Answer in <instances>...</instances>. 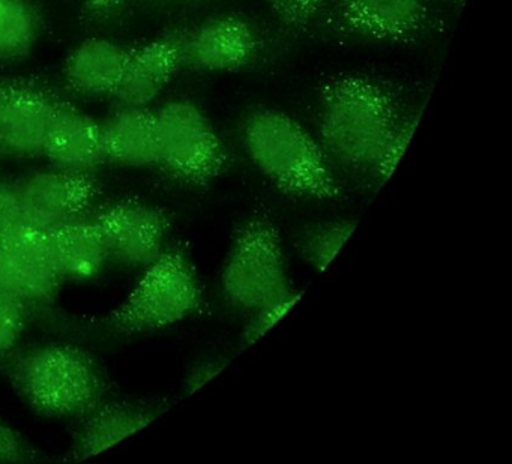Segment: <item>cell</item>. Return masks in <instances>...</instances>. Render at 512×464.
I'll list each match as a JSON object with an SVG mask.
<instances>
[{
	"instance_id": "cell-1",
	"label": "cell",
	"mask_w": 512,
	"mask_h": 464,
	"mask_svg": "<svg viewBox=\"0 0 512 464\" xmlns=\"http://www.w3.org/2000/svg\"><path fill=\"white\" fill-rule=\"evenodd\" d=\"M403 118L397 89L379 77L337 74L317 89L320 145L350 172L373 175Z\"/></svg>"
},
{
	"instance_id": "cell-2",
	"label": "cell",
	"mask_w": 512,
	"mask_h": 464,
	"mask_svg": "<svg viewBox=\"0 0 512 464\" xmlns=\"http://www.w3.org/2000/svg\"><path fill=\"white\" fill-rule=\"evenodd\" d=\"M244 145L254 167L286 196L331 202L343 194L325 149L280 110H254L244 124Z\"/></svg>"
},
{
	"instance_id": "cell-3",
	"label": "cell",
	"mask_w": 512,
	"mask_h": 464,
	"mask_svg": "<svg viewBox=\"0 0 512 464\" xmlns=\"http://www.w3.org/2000/svg\"><path fill=\"white\" fill-rule=\"evenodd\" d=\"M14 382L29 406L50 418H85L103 400L104 379L95 359L73 344H49L26 353Z\"/></svg>"
},
{
	"instance_id": "cell-4",
	"label": "cell",
	"mask_w": 512,
	"mask_h": 464,
	"mask_svg": "<svg viewBox=\"0 0 512 464\" xmlns=\"http://www.w3.org/2000/svg\"><path fill=\"white\" fill-rule=\"evenodd\" d=\"M203 290L196 266L184 245L166 248L115 311L100 320V325L121 332L157 331L169 328L199 313Z\"/></svg>"
},
{
	"instance_id": "cell-5",
	"label": "cell",
	"mask_w": 512,
	"mask_h": 464,
	"mask_svg": "<svg viewBox=\"0 0 512 464\" xmlns=\"http://www.w3.org/2000/svg\"><path fill=\"white\" fill-rule=\"evenodd\" d=\"M221 289L230 305L248 313L295 290L280 232L269 218H250L238 230L224 263Z\"/></svg>"
},
{
	"instance_id": "cell-6",
	"label": "cell",
	"mask_w": 512,
	"mask_h": 464,
	"mask_svg": "<svg viewBox=\"0 0 512 464\" xmlns=\"http://www.w3.org/2000/svg\"><path fill=\"white\" fill-rule=\"evenodd\" d=\"M154 113L158 167L190 187H208L229 166L223 140L197 104L173 100Z\"/></svg>"
},
{
	"instance_id": "cell-7",
	"label": "cell",
	"mask_w": 512,
	"mask_h": 464,
	"mask_svg": "<svg viewBox=\"0 0 512 464\" xmlns=\"http://www.w3.org/2000/svg\"><path fill=\"white\" fill-rule=\"evenodd\" d=\"M431 26L428 0H337L323 28L338 37L407 44L427 34Z\"/></svg>"
},
{
	"instance_id": "cell-8",
	"label": "cell",
	"mask_w": 512,
	"mask_h": 464,
	"mask_svg": "<svg viewBox=\"0 0 512 464\" xmlns=\"http://www.w3.org/2000/svg\"><path fill=\"white\" fill-rule=\"evenodd\" d=\"M64 280L52 230L25 226L0 242V289L25 304L52 301Z\"/></svg>"
},
{
	"instance_id": "cell-9",
	"label": "cell",
	"mask_w": 512,
	"mask_h": 464,
	"mask_svg": "<svg viewBox=\"0 0 512 464\" xmlns=\"http://www.w3.org/2000/svg\"><path fill=\"white\" fill-rule=\"evenodd\" d=\"M17 188L26 226L43 230L85 217L100 196V185L91 173L61 169L32 173L17 182Z\"/></svg>"
},
{
	"instance_id": "cell-10",
	"label": "cell",
	"mask_w": 512,
	"mask_h": 464,
	"mask_svg": "<svg viewBox=\"0 0 512 464\" xmlns=\"http://www.w3.org/2000/svg\"><path fill=\"white\" fill-rule=\"evenodd\" d=\"M110 257L134 268H146L166 250L172 221L155 206L121 200L95 212Z\"/></svg>"
},
{
	"instance_id": "cell-11",
	"label": "cell",
	"mask_w": 512,
	"mask_h": 464,
	"mask_svg": "<svg viewBox=\"0 0 512 464\" xmlns=\"http://www.w3.org/2000/svg\"><path fill=\"white\" fill-rule=\"evenodd\" d=\"M259 52V37L247 20L221 16L185 32L184 68L199 73H236Z\"/></svg>"
},
{
	"instance_id": "cell-12",
	"label": "cell",
	"mask_w": 512,
	"mask_h": 464,
	"mask_svg": "<svg viewBox=\"0 0 512 464\" xmlns=\"http://www.w3.org/2000/svg\"><path fill=\"white\" fill-rule=\"evenodd\" d=\"M185 32H169L131 50L124 76L113 95L118 106L149 109L163 94L176 73L184 68Z\"/></svg>"
},
{
	"instance_id": "cell-13",
	"label": "cell",
	"mask_w": 512,
	"mask_h": 464,
	"mask_svg": "<svg viewBox=\"0 0 512 464\" xmlns=\"http://www.w3.org/2000/svg\"><path fill=\"white\" fill-rule=\"evenodd\" d=\"M56 101L35 85L8 86L0 107V151L13 157L43 155Z\"/></svg>"
},
{
	"instance_id": "cell-14",
	"label": "cell",
	"mask_w": 512,
	"mask_h": 464,
	"mask_svg": "<svg viewBox=\"0 0 512 464\" xmlns=\"http://www.w3.org/2000/svg\"><path fill=\"white\" fill-rule=\"evenodd\" d=\"M44 157L55 169L91 173L106 163L103 128L67 101H56Z\"/></svg>"
},
{
	"instance_id": "cell-15",
	"label": "cell",
	"mask_w": 512,
	"mask_h": 464,
	"mask_svg": "<svg viewBox=\"0 0 512 464\" xmlns=\"http://www.w3.org/2000/svg\"><path fill=\"white\" fill-rule=\"evenodd\" d=\"M131 50L106 38H86L65 62V80L76 94L85 97H113Z\"/></svg>"
},
{
	"instance_id": "cell-16",
	"label": "cell",
	"mask_w": 512,
	"mask_h": 464,
	"mask_svg": "<svg viewBox=\"0 0 512 464\" xmlns=\"http://www.w3.org/2000/svg\"><path fill=\"white\" fill-rule=\"evenodd\" d=\"M163 413V409L133 403L100 404L85 416L74 439L71 458L85 460L112 448L137 431L148 427Z\"/></svg>"
},
{
	"instance_id": "cell-17",
	"label": "cell",
	"mask_w": 512,
	"mask_h": 464,
	"mask_svg": "<svg viewBox=\"0 0 512 464\" xmlns=\"http://www.w3.org/2000/svg\"><path fill=\"white\" fill-rule=\"evenodd\" d=\"M106 161L127 167H158L154 113L122 107L101 125Z\"/></svg>"
},
{
	"instance_id": "cell-18",
	"label": "cell",
	"mask_w": 512,
	"mask_h": 464,
	"mask_svg": "<svg viewBox=\"0 0 512 464\" xmlns=\"http://www.w3.org/2000/svg\"><path fill=\"white\" fill-rule=\"evenodd\" d=\"M52 236L65 280H91L110 259L106 239L94 215L62 224L52 230Z\"/></svg>"
},
{
	"instance_id": "cell-19",
	"label": "cell",
	"mask_w": 512,
	"mask_h": 464,
	"mask_svg": "<svg viewBox=\"0 0 512 464\" xmlns=\"http://www.w3.org/2000/svg\"><path fill=\"white\" fill-rule=\"evenodd\" d=\"M40 17L29 0H0V64L23 61L34 49Z\"/></svg>"
},
{
	"instance_id": "cell-20",
	"label": "cell",
	"mask_w": 512,
	"mask_h": 464,
	"mask_svg": "<svg viewBox=\"0 0 512 464\" xmlns=\"http://www.w3.org/2000/svg\"><path fill=\"white\" fill-rule=\"evenodd\" d=\"M355 229L356 223L352 220L325 221L310 227L301 241V253L305 262L314 271H326L352 238Z\"/></svg>"
},
{
	"instance_id": "cell-21",
	"label": "cell",
	"mask_w": 512,
	"mask_h": 464,
	"mask_svg": "<svg viewBox=\"0 0 512 464\" xmlns=\"http://www.w3.org/2000/svg\"><path fill=\"white\" fill-rule=\"evenodd\" d=\"M301 296L302 292L293 290L286 298L254 310L251 313L250 322L245 325L244 331H242L241 338L244 346L250 347L256 344L257 341L262 340L271 329H274L293 310Z\"/></svg>"
},
{
	"instance_id": "cell-22",
	"label": "cell",
	"mask_w": 512,
	"mask_h": 464,
	"mask_svg": "<svg viewBox=\"0 0 512 464\" xmlns=\"http://www.w3.org/2000/svg\"><path fill=\"white\" fill-rule=\"evenodd\" d=\"M419 118H421V112L412 113V115H404L397 130L394 131L391 139L386 143L385 149H383L382 155H380L373 172L374 178H376L380 184H383V182L391 178L401 158L406 154L410 140H412L416 127H418Z\"/></svg>"
},
{
	"instance_id": "cell-23",
	"label": "cell",
	"mask_w": 512,
	"mask_h": 464,
	"mask_svg": "<svg viewBox=\"0 0 512 464\" xmlns=\"http://www.w3.org/2000/svg\"><path fill=\"white\" fill-rule=\"evenodd\" d=\"M25 325V302L0 289V353L8 352L16 346Z\"/></svg>"
},
{
	"instance_id": "cell-24",
	"label": "cell",
	"mask_w": 512,
	"mask_h": 464,
	"mask_svg": "<svg viewBox=\"0 0 512 464\" xmlns=\"http://www.w3.org/2000/svg\"><path fill=\"white\" fill-rule=\"evenodd\" d=\"M25 226L17 182L0 181V242L7 241Z\"/></svg>"
},
{
	"instance_id": "cell-25",
	"label": "cell",
	"mask_w": 512,
	"mask_h": 464,
	"mask_svg": "<svg viewBox=\"0 0 512 464\" xmlns=\"http://www.w3.org/2000/svg\"><path fill=\"white\" fill-rule=\"evenodd\" d=\"M326 0H284L280 20L292 29H304L310 25Z\"/></svg>"
},
{
	"instance_id": "cell-26",
	"label": "cell",
	"mask_w": 512,
	"mask_h": 464,
	"mask_svg": "<svg viewBox=\"0 0 512 464\" xmlns=\"http://www.w3.org/2000/svg\"><path fill=\"white\" fill-rule=\"evenodd\" d=\"M31 454L25 439L0 419V463H23L32 460Z\"/></svg>"
},
{
	"instance_id": "cell-27",
	"label": "cell",
	"mask_w": 512,
	"mask_h": 464,
	"mask_svg": "<svg viewBox=\"0 0 512 464\" xmlns=\"http://www.w3.org/2000/svg\"><path fill=\"white\" fill-rule=\"evenodd\" d=\"M224 368H226V362L217 361V359L215 361L202 362V364L194 367L191 373L188 374L187 382H185V389H187L188 394H193L197 389L211 382Z\"/></svg>"
},
{
	"instance_id": "cell-28",
	"label": "cell",
	"mask_w": 512,
	"mask_h": 464,
	"mask_svg": "<svg viewBox=\"0 0 512 464\" xmlns=\"http://www.w3.org/2000/svg\"><path fill=\"white\" fill-rule=\"evenodd\" d=\"M121 0H89L91 4V10L95 14L104 13V11L112 10L113 7L119 4Z\"/></svg>"
},
{
	"instance_id": "cell-29",
	"label": "cell",
	"mask_w": 512,
	"mask_h": 464,
	"mask_svg": "<svg viewBox=\"0 0 512 464\" xmlns=\"http://www.w3.org/2000/svg\"><path fill=\"white\" fill-rule=\"evenodd\" d=\"M271 5L272 10L280 16L281 10H283L284 0H266Z\"/></svg>"
},
{
	"instance_id": "cell-30",
	"label": "cell",
	"mask_w": 512,
	"mask_h": 464,
	"mask_svg": "<svg viewBox=\"0 0 512 464\" xmlns=\"http://www.w3.org/2000/svg\"><path fill=\"white\" fill-rule=\"evenodd\" d=\"M8 86L0 85V107L4 104L5 98H7Z\"/></svg>"
},
{
	"instance_id": "cell-31",
	"label": "cell",
	"mask_w": 512,
	"mask_h": 464,
	"mask_svg": "<svg viewBox=\"0 0 512 464\" xmlns=\"http://www.w3.org/2000/svg\"><path fill=\"white\" fill-rule=\"evenodd\" d=\"M452 2H457V4H463L464 0H452Z\"/></svg>"
},
{
	"instance_id": "cell-32",
	"label": "cell",
	"mask_w": 512,
	"mask_h": 464,
	"mask_svg": "<svg viewBox=\"0 0 512 464\" xmlns=\"http://www.w3.org/2000/svg\"><path fill=\"white\" fill-rule=\"evenodd\" d=\"M2 155H4V154H2V151H0V157H2Z\"/></svg>"
}]
</instances>
